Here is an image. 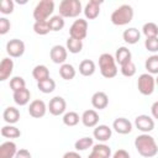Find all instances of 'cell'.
<instances>
[{"mask_svg": "<svg viewBox=\"0 0 158 158\" xmlns=\"http://www.w3.org/2000/svg\"><path fill=\"white\" fill-rule=\"evenodd\" d=\"M135 148L144 158H152L158 153V144L156 139L148 133H143L136 137Z\"/></svg>", "mask_w": 158, "mask_h": 158, "instance_id": "cell-1", "label": "cell"}, {"mask_svg": "<svg viewBox=\"0 0 158 158\" xmlns=\"http://www.w3.org/2000/svg\"><path fill=\"white\" fill-rule=\"evenodd\" d=\"M99 68L104 78L111 79L117 75V65L115 58L109 53H102L99 57Z\"/></svg>", "mask_w": 158, "mask_h": 158, "instance_id": "cell-2", "label": "cell"}, {"mask_svg": "<svg viewBox=\"0 0 158 158\" xmlns=\"http://www.w3.org/2000/svg\"><path fill=\"white\" fill-rule=\"evenodd\" d=\"M133 9L130 5H121L111 14V22L116 26H123L132 21Z\"/></svg>", "mask_w": 158, "mask_h": 158, "instance_id": "cell-3", "label": "cell"}, {"mask_svg": "<svg viewBox=\"0 0 158 158\" xmlns=\"http://www.w3.org/2000/svg\"><path fill=\"white\" fill-rule=\"evenodd\" d=\"M83 11L79 0H63L59 4V15L62 17H77Z\"/></svg>", "mask_w": 158, "mask_h": 158, "instance_id": "cell-4", "label": "cell"}, {"mask_svg": "<svg viewBox=\"0 0 158 158\" xmlns=\"http://www.w3.org/2000/svg\"><path fill=\"white\" fill-rule=\"evenodd\" d=\"M54 11V2L52 0H41L35 10H33V19L36 21H46Z\"/></svg>", "mask_w": 158, "mask_h": 158, "instance_id": "cell-5", "label": "cell"}, {"mask_svg": "<svg viewBox=\"0 0 158 158\" xmlns=\"http://www.w3.org/2000/svg\"><path fill=\"white\" fill-rule=\"evenodd\" d=\"M154 85H156V79L151 74L144 73V74H141L138 77L137 88L142 95H146V96L151 95L154 91Z\"/></svg>", "mask_w": 158, "mask_h": 158, "instance_id": "cell-6", "label": "cell"}, {"mask_svg": "<svg viewBox=\"0 0 158 158\" xmlns=\"http://www.w3.org/2000/svg\"><path fill=\"white\" fill-rule=\"evenodd\" d=\"M86 35H88V22H86V20H83V19L75 20L72 23L70 28H69V37L83 41L86 37Z\"/></svg>", "mask_w": 158, "mask_h": 158, "instance_id": "cell-7", "label": "cell"}, {"mask_svg": "<svg viewBox=\"0 0 158 158\" xmlns=\"http://www.w3.org/2000/svg\"><path fill=\"white\" fill-rule=\"evenodd\" d=\"M6 52L12 58H19L25 53V43L19 38L10 40L6 43Z\"/></svg>", "mask_w": 158, "mask_h": 158, "instance_id": "cell-8", "label": "cell"}, {"mask_svg": "<svg viewBox=\"0 0 158 158\" xmlns=\"http://www.w3.org/2000/svg\"><path fill=\"white\" fill-rule=\"evenodd\" d=\"M67 109V102L62 96H54L48 104V110L53 116L62 115Z\"/></svg>", "mask_w": 158, "mask_h": 158, "instance_id": "cell-9", "label": "cell"}, {"mask_svg": "<svg viewBox=\"0 0 158 158\" xmlns=\"http://www.w3.org/2000/svg\"><path fill=\"white\" fill-rule=\"evenodd\" d=\"M47 111V106L44 104V101L36 99L33 101H31L30 106H28V114L30 116H32L33 118H41L46 115Z\"/></svg>", "mask_w": 158, "mask_h": 158, "instance_id": "cell-10", "label": "cell"}, {"mask_svg": "<svg viewBox=\"0 0 158 158\" xmlns=\"http://www.w3.org/2000/svg\"><path fill=\"white\" fill-rule=\"evenodd\" d=\"M135 125L139 131L144 133H148L154 128V121L148 115H138L135 118Z\"/></svg>", "mask_w": 158, "mask_h": 158, "instance_id": "cell-11", "label": "cell"}, {"mask_svg": "<svg viewBox=\"0 0 158 158\" xmlns=\"http://www.w3.org/2000/svg\"><path fill=\"white\" fill-rule=\"evenodd\" d=\"M67 54H68L67 48H64L63 46H59V44L53 46L52 49L49 51V58L56 64H64V62L67 59Z\"/></svg>", "mask_w": 158, "mask_h": 158, "instance_id": "cell-12", "label": "cell"}, {"mask_svg": "<svg viewBox=\"0 0 158 158\" xmlns=\"http://www.w3.org/2000/svg\"><path fill=\"white\" fill-rule=\"evenodd\" d=\"M101 4H102L101 0H90L86 4L85 9H84L85 17L89 19V20L96 19L99 16V14H100V6H101Z\"/></svg>", "mask_w": 158, "mask_h": 158, "instance_id": "cell-13", "label": "cell"}, {"mask_svg": "<svg viewBox=\"0 0 158 158\" xmlns=\"http://www.w3.org/2000/svg\"><path fill=\"white\" fill-rule=\"evenodd\" d=\"M112 127L120 135H128L132 131V123L125 117H117L114 121Z\"/></svg>", "mask_w": 158, "mask_h": 158, "instance_id": "cell-14", "label": "cell"}, {"mask_svg": "<svg viewBox=\"0 0 158 158\" xmlns=\"http://www.w3.org/2000/svg\"><path fill=\"white\" fill-rule=\"evenodd\" d=\"M91 105L98 110H104L109 105V96L104 91H96L91 96Z\"/></svg>", "mask_w": 158, "mask_h": 158, "instance_id": "cell-15", "label": "cell"}, {"mask_svg": "<svg viewBox=\"0 0 158 158\" xmlns=\"http://www.w3.org/2000/svg\"><path fill=\"white\" fill-rule=\"evenodd\" d=\"M81 122L85 127H95L99 122V114L95 110H86L81 115Z\"/></svg>", "mask_w": 158, "mask_h": 158, "instance_id": "cell-16", "label": "cell"}, {"mask_svg": "<svg viewBox=\"0 0 158 158\" xmlns=\"http://www.w3.org/2000/svg\"><path fill=\"white\" fill-rule=\"evenodd\" d=\"M111 135H112V131L109 126L106 125H99L95 127L94 130V138H96L98 141L100 142H106L111 138Z\"/></svg>", "mask_w": 158, "mask_h": 158, "instance_id": "cell-17", "label": "cell"}, {"mask_svg": "<svg viewBox=\"0 0 158 158\" xmlns=\"http://www.w3.org/2000/svg\"><path fill=\"white\" fill-rule=\"evenodd\" d=\"M14 70V60L10 58H4L0 63V80H6Z\"/></svg>", "mask_w": 158, "mask_h": 158, "instance_id": "cell-18", "label": "cell"}, {"mask_svg": "<svg viewBox=\"0 0 158 158\" xmlns=\"http://www.w3.org/2000/svg\"><path fill=\"white\" fill-rule=\"evenodd\" d=\"M17 148L14 142H4L0 144V158H15Z\"/></svg>", "mask_w": 158, "mask_h": 158, "instance_id": "cell-19", "label": "cell"}, {"mask_svg": "<svg viewBox=\"0 0 158 158\" xmlns=\"http://www.w3.org/2000/svg\"><path fill=\"white\" fill-rule=\"evenodd\" d=\"M2 117H4V121L7 122L9 125L16 123L20 120V111L14 106H9V107H6L4 110Z\"/></svg>", "mask_w": 158, "mask_h": 158, "instance_id": "cell-20", "label": "cell"}, {"mask_svg": "<svg viewBox=\"0 0 158 158\" xmlns=\"http://www.w3.org/2000/svg\"><path fill=\"white\" fill-rule=\"evenodd\" d=\"M131 58H132V54L130 52V49L127 47H120L117 51H116V54H115V60L117 64L120 65H123L128 62H131Z\"/></svg>", "mask_w": 158, "mask_h": 158, "instance_id": "cell-21", "label": "cell"}, {"mask_svg": "<svg viewBox=\"0 0 158 158\" xmlns=\"http://www.w3.org/2000/svg\"><path fill=\"white\" fill-rule=\"evenodd\" d=\"M30 99H31V93L26 88L20 89L14 93V101L20 106H25L26 104H28Z\"/></svg>", "mask_w": 158, "mask_h": 158, "instance_id": "cell-22", "label": "cell"}, {"mask_svg": "<svg viewBox=\"0 0 158 158\" xmlns=\"http://www.w3.org/2000/svg\"><path fill=\"white\" fill-rule=\"evenodd\" d=\"M122 37H123V41H125L126 43H128V44H135V43H137V42L139 41L141 33H139V31H138L137 28L131 27V28L123 31Z\"/></svg>", "mask_w": 158, "mask_h": 158, "instance_id": "cell-23", "label": "cell"}, {"mask_svg": "<svg viewBox=\"0 0 158 158\" xmlns=\"http://www.w3.org/2000/svg\"><path fill=\"white\" fill-rule=\"evenodd\" d=\"M32 75H33V78L37 80V83L43 81V80L51 78V77H49V70H48V68H47L46 65H43V64L36 65V67L33 68V70H32Z\"/></svg>", "mask_w": 158, "mask_h": 158, "instance_id": "cell-24", "label": "cell"}, {"mask_svg": "<svg viewBox=\"0 0 158 158\" xmlns=\"http://www.w3.org/2000/svg\"><path fill=\"white\" fill-rule=\"evenodd\" d=\"M95 72V63L91 59H84L79 64V73L84 77H90Z\"/></svg>", "mask_w": 158, "mask_h": 158, "instance_id": "cell-25", "label": "cell"}, {"mask_svg": "<svg viewBox=\"0 0 158 158\" xmlns=\"http://www.w3.org/2000/svg\"><path fill=\"white\" fill-rule=\"evenodd\" d=\"M144 68L147 69V72L151 75L152 74H158V54H153V56L148 57L146 59Z\"/></svg>", "mask_w": 158, "mask_h": 158, "instance_id": "cell-26", "label": "cell"}, {"mask_svg": "<svg viewBox=\"0 0 158 158\" xmlns=\"http://www.w3.org/2000/svg\"><path fill=\"white\" fill-rule=\"evenodd\" d=\"M59 75L64 79V80H72L75 77V69L72 64H62L59 68Z\"/></svg>", "mask_w": 158, "mask_h": 158, "instance_id": "cell-27", "label": "cell"}, {"mask_svg": "<svg viewBox=\"0 0 158 158\" xmlns=\"http://www.w3.org/2000/svg\"><path fill=\"white\" fill-rule=\"evenodd\" d=\"M67 49H68L70 53H73V54L80 53L81 49H83V41L69 37V38L67 40Z\"/></svg>", "mask_w": 158, "mask_h": 158, "instance_id": "cell-28", "label": "cell"}, {"mask_svg": "<svg viewBox=\"0 0 158 158\" xmlns=\"http://www.w3.org/2000/svg\"><path fill=\"white\" fill-rule=\"evenodd\" d=\"M37 88H38V90H40L41 93H43V94H49V93H52V91L56 89V81H54L53 79L48 78V79H46V80H43V81L37 83Z\"/></svg>", "mask_w": 158, "mask_h": 158, "instance_id": "cell-29", "label": "cell"}, {"mask_svg": "<svg viewBox=\"0 0 158 158\" xmlns=\"http://www.w3.org/2000/svg\"><path fill=\"white\" fill-rule=\"evenodd\" d=\"M1 136L6 138H19L21 136V131L15 126L7 125L1 128Z\"/></svg>", "mask_w": 158, "mask_h": 158, "instance_id": "cell-30", "label": "cell"}, {"mask_svg": "<svg viewBox=\"0 0 158 158\" xmlns=\"http://www.w3.org/2000/svg\"><path fill=\"white\" fill-rule=\"evenodd\" d=\"M142 32L146 36V38H153L158 37V26L154 22H147L142 27Z\"/></svg>", "mask_w": 158, "mask_h": 158, "instance_id": "cell-31", "label": "cell"}, {"mask_svg": "<svg viewBox=\"0 0 158 158\" xmlns=\"http://www.w3.org/2000/svg\"><path fill=\"white\" fill-rule=\"evenodd\" d=\"M48 25H49L51 31L57 32V31H60L64 27V20L60 15H56V16H53L48 20Z\"/></svg>", "mask_w": 158, "mask_h": 158, "instance_id": "cell-32", "label": "cell"}, {"mask_svg": "<svg viewBox=\"0 0 158 158\" xmlns=\"http://www.w3.org/2000/svg\"><path fill=\"white\" fill-rule=\"evenodd\" d=\"M33 31H35V33H37L40 36H44V35L49 33L51 28H49V25H48V20H46V21H36L35 25H33Z\"/></svg>", "mask_w": 158, "mask_h": 158, "instance_id": "cell-33", "label": "cell"}, {"mask_svg": "<svg viewBox=\"0 0 158 158\" xmlns=\"http://www.w3.org/2000/svg\"><path fill=\"white\" fill-rule=\"evenodd\" d=\"M79 120H81V118H79V115L75 111H69L63 116V123L65 126H69V127H73V126L78 125Z\"/></svg>", "mask_w": 158, "mask_h": 158, "instance_id": "cell-34", "label": "cell"}, {"mask_svg": "<svg viewBox=\"0 0 158 158\" xmlns=\"http://www.w3.org/2000/svg\"><path fill=\"white\" fill-rule=\"evenodd\" d=\"M93 143H94V141L91 137H81L74 143V148L77 151H85V149L93 147Z\"/></svg>", "mask_w": 158, "mask_h": 158, "instance_id": "cell-35", "label": "cell"}, {"mask_svg": "<svg viewBox=\"0 0 158 158\" xmlns=\"http://www.w3.org/2000/svg\"><path fill=\"white\" fill-rule=\"evenodd\" d=\"M120 70H121V74H122L123 77L130 78V77H133V75L136 74V65H135V63L131 60V62H128V63L121 65V69H120Z\"/></svg>", "mask_w": 158, "mask_h": 158, "instance_id": "cell-36", "label": "cell"}, {"mask_svg": "<svg viewBox=\"0 0 158 158\" xmlns=\"http://www.w3.org/2000/svg\"><path fill=\"white\" fill-rule=\"evenodd\" d=\"M26 88V81L22 77H14L11 80H10V89L15 93L20 89H23Z\"/></svg>", "mask_w": 158, "mask_h": 158, "instance_id": "cell-37", "label": "cell"}, {"mask_svg": "<svg viewBox=\"0 0 158 158\" xmlns=\"http://www.w3.org/2000/svg\"><path fill=\"white\" fill-rule=\"evenodd\" d=\"M14 7H15V4L12 0H1L0 1V12H2L5 15L12 14Z\"/></svg>", "mask_w": 158, "mask_h": 158, "instance_id": "cell-38", "label": "cell"}, {"mask_svg": "<svg viewBox=\"0 0 158 158\" xmlns=\"http://www.w3.org/2000/svg\"><path fill=\"white\" fill-rule=\"evenodd\" d=\"M93 151H95V152H98V153L105 156L106 158H110V157H111V149H110V147L106 146V144H102V143L95 144V146H93Z\"/></svg>", "mask_w": 158, "mask_h": 158, "instance_id": "cell-39", "label": "cell"}, {"mask_svg": "<svg viewBox=\"0 0 158 158\" xmlns=\"http://www.w3.org/2000/svg\"><path fill=\"white\" fill-rule=\"evenodd\" d=\"M144 47L149 52H158V37L153 38H146L144 41Z\"/></svg>", "mask_w": 158, "mask_h": 158, "instance_id": "cell-40", "label": "cell"}, {"mask_svg": "<svg viewBox=\"0 0 158 158\" xmlns=\"http://www.w3.org/2000/svg\"><path fill=\"white\" fill-rule=\"evenodd\" d=\"M11 28V23L7 19L2 17L0 19V35H5L9 32V30Z\"/></svg>", "mask_w": 158, "mask_h": 158, "instance_id": "cell-41", "label": "cell"}, {"mask_svg": "<svg viewBox=\"0 0 158 158\" xmlns=\"http://www.w3.org/2000/svg\"><path fill=\"white\" fill-rule=\"evenodd\" d=\"M15 158H32V156H31L30 151H27V149L22 148V149H20V151H17V153H16Z\"/></svg>", "mask_w": 158, "mask_h": 158, "instance_id": "cell-42", "label": "cell"}, {"mask_svg": "<svg viewBox=\"0 0 158 158\" xmlns=\"http://www.w3.org/2000/svg\"><path fill=\"white\" fill-rule=\"evenodd\" d=\"M112 158H130V154H128V152L126 149H117L114 153Z\"/></svg>", "mask_w": 158, "mask_h": 158, "instance_id": "cell-43", "label": "cell"}, {"mask_svg": "<svg viewBox=\"0 0 158 158\" xmlns=\"http://www.w3.org/2000/svg\"><path fill=\"white\" fill-rule=\"evenodd\" d=\"M151 111H152V116H153L156 120H158V101H156V102L152 105Z\"/></svg>", "mask_w": 158, "mask_h": 158, "instance_id": "cell-44", "label": "cell"}, {"mask_svg": "<svg viewBox=\"0 0 158 158\" xmlns=\"http://www.w3.org/2000/svg\"><path fill=\"white\" fill-rule=\"evenodd\" d=\"M63 158H81V157H80V154L77 153V152H67V153L63 156Z\"/></svg>", "mask_w": 158, "mask_h": 158, "instance_id": "cell-45", "label": "cell"}, {"mask_svg": "<svg viewBox=\"0 0 158 158\" xmlns=\"http://www.w3.org/2000/svg\"><path fill=\"white\" fill-rule=\"evenodd\" d=\"M88 158H106V157L102 156V154H100V153H98V152H95V151H91V153L89 154Z\"/></svg>", "mask_w": 158, "mask_h": 158, "instance_id": "cell-46", "label": "cell"}, {"mask_svg": "<svg viewBox=\"0 0 158 158\" xmlns=\"http://www.w3.org/2000/svg\"><path fill=\"white\" fill-rule=\"evenodd\" d=\"M156 84H157V85H158V78H157V79H156Z\"/></svg>", "mask_w": 158, "mask_h": 158, "instance_id": "cell-47", "label": "cell"}]
</instances>
